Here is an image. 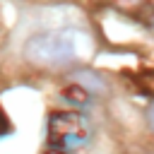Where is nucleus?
I'll return each mask as SVG.
<instances>
[{
	"label": "nucleus",
	"mask_w": 154,
	"mask_h": 154,
	"mask_svg": "<svg viewBox=\"0 0 154 154\" xmlns=\"http://www.w3.org/2000/svg\"><path fill=\"white\" fill-rule=\"evenodd\" d=\"M10 132H12V123H10V118L5 116V111L0 108V140H2V137H7Z\"/></svg>",
	"instance_id": "20e7f679"
},
{
	"label": "nucleus",
	"mask_w": 154,
	"mask_h": 154,
	"mask_svg": "<svg viewBox=\"0 0 154 154\" xmlns=\"http://www.w3.org/2000/svg\"><path fill=\"white\" fill-rule=\"evenodd\" d=\"M147 123H149V128H152V132H154V101H152L149 108H147Z\"/></svg>",
	"instance_id": "39448f33"
},
{
	"label": "nucleus",
	"mask_w": 154,
	"mask_h": 154,
	"mask_svg": "<svg viewBox=\"0 0 154 154\" xmlns=\"http://www.w3.org/2000/svg\"><path fill=\"white\" fill-rule=\"evenodd\" d=\"M48 144L55 149L82 147L89 140V123L77 111H55L48 118Z\"/></svg>",
	"instance_id": "f03ea898"
},
{
	"label": "nucleus",
	"mask_w": 154,
	"mask_h": 154,
	"mask_svg": "<svg viewBox=\"0 0 154 154\" xmlns=\"http://www.w3.org/2000/svg\"><path fill=\"white\" fill-rule=\"evenodd\" d=\"M46 154H67V152H65V149H55V147H51Z\"/></svg>",
	"instance_id": "423d86ee"
},
{
	"label": "nucleus",
	"mask_w": 154,
	"mask_h": 154,
	"mask_svg": "<svg viewBox=\"0 0 154 154\" xmlns=\"http://www.w3.org/2000/svg\"><path fill=\"white\" fill-rule=\"evenodd\" d=\"M24 60L41 70L67 67L77 60V34L75 31H41L26 38Z\"/></svg>",
	"instance_id": "f257e3e1"
},
{
	"label": "nucleus",
	"mask_w": 154,
	"mask_h": 154,
	"mask_svg": "<svg viewBox=\"0 0 154 154\" xmlns=\"http://www.w3.org/2000/svg\"><path fill=\"white\" fill-rule=\"evenodd\" d=\"M60 96H63V101H67L70 106H84V103L89 101V91H87L84 87H79V84L65 87V89L60 91Z\"/></svg>",
	"instance_id": "7ed1b4c3"
}]
</instances>
